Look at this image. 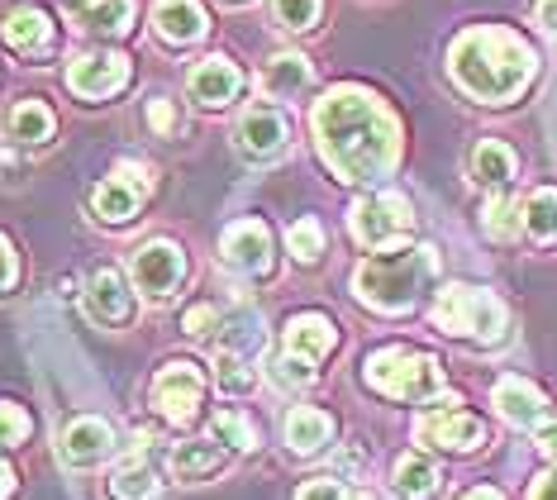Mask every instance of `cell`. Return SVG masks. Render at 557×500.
<instances>
[{
	"label": "cell",
	"instance_id": "obj_1",
	"mask_svg": "<svg viewBox=\"0 0 557 500\" xmlns=\"http://www.w3.org/2000/svg\"><path fill=\"white\" fill-rule=\"evenodd\" d=\"M314 138H320L324 162L344 182H376L396 167L400 130L391 110L362 86H334L314 106Z\"/></svg>",
	"mask_w": 557,
	"mask_h": 500
},
{
	"label": "cell",
	"instance_id": "obj_2",
	"mask_svg": "<svg viewBox=\"0 0 557 500\" xmlns=\"http://www.w3.org/2000/svg\"><path fill=\"white\" fill-rule=\"evenodd\" d=\"M448 62H453V76H458V86L467 96L486 100V106H505V100H515L529 86L539 58L519 34L491 24V29H467L458 44H453Z\"/></svg>",
	"mask_w": 557,
	"mask_h": 500
},
{
	"label": "cell",
	"instance_id": "obj_3",
	"mask_svg": "<svg viewBox=\"0 0 557 500\" xmlns=\"http://www.w3.org/2000/svg\"><path fill=\"white\" fill-rule=\"evenodd\" d=\"M434 272H438V248L434 243H420V248L362 263L358 277H352V291H358V301L372 305V310L396 315V310H410V305L420 301V291L429 286Z\"/></svg>",
	"mask_w": 557,
	"mask_h": 500
},
{
	"label": "cell",
	"instance_id": "obj_4",
	"mask_svg": "<svg viewBox=\"0 0 557 500\" xmlns=\"http://www.w3.org/2000/svg\"><path fill=\"white\" fill-rule=\"evenodd\" d=\"M367 387L391 395V401H429L443 391V367L429 353L410 349H382L367 357Z\"/></svg>",
	"mask_w": 557,
	"mask_h": 500
},
{
	"label": "cell",
	"instance_id": "obj_5",
	"mask_svg": "<svg viewBox=\"0 0 557 500\" xmlns=\"http://www.w3.org/2000/svg\"><path fill=\"white\" fill-rule=\"evenodd\" d=\"M434 325L443 333H467V339L496 343L505 333V305L491 296V291L453 281V286H443L438 301H434Z\"/></svg>",
	"mask_w": 557,
	"mask_h": 500
},
{
	"label": "cell",
	"instance_id": "obj_6",
	"mask_svg": "<svg viewBox=\"0 0 557 500\" xmlns=\"http://www.w3.org/2000/svg\"><path fill=\"white\" fill-rule=\"evenodd\" d=\"M348 220H352L358 243H367V248H396V243H405L414 234V210H410L405 196H396V191L362 196L358 205H352Z\"/></svg>",
	"mask_w": 557,
	"mask_h": 500
},
{
	"label": "cell",
	"instance_id": "obj_7",
	"mask_svg": "<svg viewBox=\"0 0 557 500\" xmlns=\"http://www.w3.org/2000/svg\"><path fill=\"white\" fill-rule=\"evenodd\" d=\"M144 191H153V167H144V162H120L115 176H110V182H100L96 196H91L96 220H106V224H129L134 210H138V200H144Z\"/></svg>",
	"mask_w": 557,
	"mask_h": 500
},
{
	"label": "cell",
	"instance_id": "obj_8",
	"mask_svg": "<svg viewBox=\"0 0 557 500\" xmlns=\"http://www.w3.org/2000/svg\"><path fill=\"white\" fill-rule=\"evenodd\" d=\"M200 395H206V377L196 371V363H168L153 377V405L162 410V419H172V425L196 419Z\"/></svg>",
	"mask_w": 557,
	"mask_h": 500
},
{
	"label": "cell",
	"instance_id": "obj_9",
	"mask_svg": "<svg viewBox=\"0 0 557 500\" xmlns=\"http://www.w3.org/2000/svg\"><path fill=\"white\" fill-rule=\"evenodd\" d=\"M182 277H186L182 248H172V243H162V239L134 248V281L148 301H168L172 291L182 286Z\"/></svg>",
	"mask_w": 557,
	"mask_h": 500
},
{
	"label": "cell",
	"instance_id": "obj_10",
	"mask_svg": "<svg viewBox=\"0 0 557 500\" xmlns=\"http://www.w3.org/2000/svg\"><path fill=\"white\" fill-rule=\"evenodd\" d=\"M453 405H458V401H438V410L420 415L414 434H420L424 443H434V448H448V453H472V448L486 439V429H481L476 415H467V410H453Z\"/></svg>",
	"mask_w": 557,
	"mask_h": 500
},
{
	"label": "cell",
	"instance_id": "obj_11",
	"mask_svg": "<svg viewBox=\"0 0 557 500\" xmlns=\"http://www.w3.org/2000/svg\"><path fill=\"white\" fill-rule=\"evenodd\" d=\"M129 82V58L124 53H82L67 62V86L77 92L82 100H106L115 96L120 86Z\"/></svg>",
	"mask_w": 557,
	"mask_h": 500
},
{
	"label": "cell",
	"instance_id": "obj_12",
	"mask_svg": "<svg viewBox=\"0 0 557 500\" xmlns=\"http://www.w3.org/2000/svg\"><path fill=\"white\" fill-rule=\"evenodd\" d=\"M220 253H224V263L238 267V272H248V277H262L272 267V234H268V224L262 220H238L224 229V239H220Z\"/></svg>",
	"mask_w": 557,
	"mask_h": 500
},
{
	"label": "cell",
	"instance_id": "obj_13",
	"mask_svg": "<svg viewBox=\"0 0 557 500\" xmlns=\"http://www.w3.org/2000/svg\"><path fill=\"white\" fill-rule=\"evenodd\" d=\"M110 448H115V429H110L106 419H72V425L62 429V458H67L72 467L106 463Z\"/></svg>",
	"mask_w": 557,
	"mask_h": 500
},
{
	"label": "cell",
	"instance_id": "obj_14",
	"mask_svg": "<svg viewBox=\"0 0 557 500\" xmlns=\"http://www.w3.org/2000/svg\"><path fill=\"white\" fill-rule=\"evenodd\" d=\"M86 310H91L100 325H129L134 296H129V286H124V277L115 267H100L91 277V286H86Z\"/></svg>",
	"mask_w": 557,
	"mask_h": 500
},
{
	"label": "cell",
	"instance_id": "obj_15",
	"mask_svg": "<svg viewBox=\"0 0 557 500\" xmlns=\"http://www.w3.org/2000/svg\"><path fill=\"white\" fill-rule=\"evenodd\" d=\"M244 92V76H238V68L230 58H206L200 68L191 72V96L200 100V106H210V110H220V106H230V100Z\"/></svg>",
	"mask_w": 557,
	"mask_h": 500
},
{
	"label": "cell",
	"instance_id": "obj_16",
	"mask_svg": "<svg viewBox=\"0 0 557 500\" xmlns=\"http://www.w3.org/2000/svg\"><path fill=\"white\" fill-rule=\"evenodd\" d=\"M238 148H244L248 158H276V153L286 148V120L268 106L248 110L244 124H238Z\"/></svg>",
	"mask_w": 557,
	"mask_h": 500
},
{
	"label": "cell",
	"instance_id": "obj_17",
	"mask_svg": "<svg viewBox=\"0 0 557 500\" xmlns=\"http://www.w3.org/2000/svg\"><path fill=\"white\" fill-rule=\"evenodd\" d=\"M334 343H338V329H334V319H324V315H296L286 325V353L306 357V363L329 357Z\"/></svg>",
	"mask_w": 557,
	"mask_h": 500
},
{
	"label": "cell",
	"instance_id": "obj_18",
	"mask_svg": "<svg viewBox=\"0 0 557 500\" xmlns=\"http://www.w3.org/2000/svg\"><path fill=\"white\" fill-rule=\"evenodd\" d=\"M153 24L168 44H196L210 20H206V10H200V0H158Z\"/></svg>",
	"mask_w": 557,
	"mask_h": 500
},
{
	"label": "cell",
	"instance_id": "obj_19",
	"mask_svg": "<svg viewBox=\"0 0 557 500\" xmlns=\"http://www.w3.org/2000/svg\"><path fill=\"white\" fill-rule=\"evenodd\" d=\"M496 410L519 429H539L543 425V395H539V387H529L524 377L496 381Z\"/></svg>",
	"mask_w": 557,
	"mask_h": 500
},
{
	"label": "cell",
	"instance_id": "obj_20",
	"mask_svg": "<svg viewBox=\"0 0 557 500\" xmlns=\"http://www.w3.org/2000/svg\"><path fill=\"white\" fill-rule=\"evenodd\" d=\"M334 439V419L324 415V410H310V405H300V410H290L286 415V443H290V453H320V448Z\"/></svg>",
	"mask_w": 557,
	"mask_h": 500
},
{
	"label": "cell",
	"instance_id": "obj_21",
	"mask_svg": "<svg viewBox=\"0 0 557 500\" xmlns=\"http://www.w3.org/2000/svg\"><path fill=\"white\" fill-rule=\"evenodd\" d=\"M134 5H138V0H86V5L77 10V20H82L86 34L110 38V34H124V29H129Z\"/></svg>",
	"mask_w": 557,
	"mask_h": 500
},
{
	"label": "cell",
	"instance_id": "obj_22",
	"mask_svg": "<svg viewBox=\"0 0 557 500\" xmlns=\"http://www.w3.org/2000/svg\"><path fill=\"white\" fill-rule=\"evenodd\" d=\"M220 333H224V353H238V357H252L262 353V343H268V333H262V319L248 310V305H238L234 315L220 319Z\"/></svg>",
	"mask_w": 557,
	"mask_h": 500
},
{
	"label": "cell",
	"instance_id": "obj_23",
	"mask_svg": "<svg viewBox=\"0 0 557 500\" xmlns=\"http://www.w3.org/2000/svg\"><path fill=\"white\" fill-rule=\"evenodd\" d=\"M172 467L182 481H200V477H210L214 467H224V448L210 443V439H191L172 453Z\"/></svg>",
	"mask_w": 557,
	"mask_h": 500
},
{
	"label": "cell",
	"instance_id": "obj_24",
	"mask_svg": "<svg viewBox=\"0 0 557 500\" xmlns=\"http://www.w3.org/2000/svg\"><path fill=\"white\" fill-rule=\"evenodd\" d=\"M396 491L405 500H434L438 496V467L429 463V458H420V453L400 458L396 463Z\"/></svg>",
	"mask_w": 557,
	"mask_h": 500
},
{
	"label": "cell",
	"instance_id": "obj_25",
	"mask_svg": "<svg viewBox=\"0 0 557 500\" xmlns=\"http://www.w3.org/2000/svg\"><path fill=\"white\" fill-rule=\"evenodd\" d=\"M48 38H53V24H48L44 10H15V15L5 20V44L20 48V53H34V48H44Z\"/></svg>",
	"mask_w": 557,
	"mask_h": 500
},
{
	"label": "cell",
	"instance_id": "obj_26",
	"mask_svg": "<svg viewBox=\"0 0 557 500\" xmlns=\"http://www.w3.org/2000/svg\"><path fill=\"white\" fill-rule=\"evenodd\" d=\"M10 138L15 144H48L53 138V110L44 106V100H24L10 114Z\"/></svg>",
	"mask_w": 557,
	"mask_h": 500
},
{
	"label": "cell",
	"instance_id": "obj_27",
	"mask_svg": "<svg viewBox=\"0 0 557 500\" xmlns=\"http://www.w3.org/2000/svg\"><path fill=\"white\" fill-rule=\"evenodd\" d=\"M300 86H310V58L300 53H276L268 62V92L272 96H296Z\"/></svg>",
	"mask_w": 557,
	"mask_h": 500
},
{
	"label": "cell",
	"instance_id": "obj_28",
	"mask_svg": "<svg viewBox=\"0 0 557 500\" xmlns=\"http://www.w3.org/2000/svg\"><path fill=\"white\" fill-rule=\"evenodd\" d=\"M472 172H476V182H510L515 176V153L500 144V138H486V144H476V153H472Z\"/></svg>",
	"mask_w": 557,
	"mask_h": 500
},
{
	"label": "cell",
	"instance_id": "obj_29",
	"mask_svg": "<svg viewBox=\"0 0 557 500\" xmlns=\"http://www.w3.org/2000/svg\"><path fill=\"white\" fill-rule=\"evenodd\" d=\"M524 229L534 234L539 243H553L557 239V191L543 186L524 200Z\"/></svg>",
	"mask_w": 557,
	"mask_h": 500
},
{
	"label": "cell",
	"instance_id": "obj_30",
	"mask_svg": "<svg viewBox=\"0 0 557 500\" xmlns=\"http://www.w3.org/2000/svg\"><path fill=\"white\" fill-rule=\"evenodd\" d=\"M110 486H115L120 500H153L158 496V477H153V467H148V463L120 467V477L110 481Z\"/></svg>",
	"mask_w": 557,
	"mask_h": 500
},
{
	"label": "cell",
	"instance_id": "obj_31",
	"mask_svg": "<svg viewBox=\"0 0 557 500\" xmlns=\"http://www.w3.org/2000/svg\"><path fill=\"white\" fill-rule=\"evenodd\" d=\"M286 243H290V258H296V263H320V253H324L320 220H296L286 229Z\"/></svg>",
	"mask_w": 557,
	"mask_h": 500
},
{
	"label": "cell",
	"instance_id": "obj_32",
	"mask_svg": "<svg viewBox=\"0 0 557 500\" xmlns=\"http://www.w3.org/2000/svg\"><path fill=\"white\" fill-rule=\"evenodd\" d=\"M220 371H214V381H220V391L230 395H248L252 387H258V377H252V367L244 363L238 353H220V363H214Z\"/></svg>",
	"mask_w": 557,
	"mask_h": 500
},
{
	"label": "cell",
	"instance_id": "obj_33",
	"mask_svg": "<svg viewBox=\"0 0 557 500\" xmlns=\"http://www.w3.org/2000/svg\"><path fill=\"white\" fill-rule=\"evenodd\" d=\"M524 224V215H515L510 196H491L486 200V234L491 239H515V229Z\"/></svg>",
	"mask_w": 557,
	"mask_h": 500
},
{
	"label": "cell",
	"instance_id": "obj_34",
	"mask_svg": "<svg viewBox=\"0 0 557 500\" xmlns=\"http://www.w3.org/2000/svg\"><path fill=\"white\" fill-rule=\"evenodd\" d=\"M214 434H220L224 443H234V448H258V434H252V425L244 415H238V410H220V415H214Z\"/></svg>",
	"mask_w": 557,
	"mask_h": 500
},
{
	"label": "cell",
	"instance_id": "obj_35",
	"mask_svg": "<svg viewBox=\"0 0 557 500\" xmlns=\"http://www.w3.org/2000/svg\"><path fill=\"white\" fill-rule=\"evenodd\" d=\"M272 10L286 29H314L320 24V0H272Z\"/></svg>",
	"mask_w": 557,
	"mask_h": 500
},
{
	"label": "cell",
	"instance_id": "obj_36",
	"mask_svg": "<svg viewBox=\"0 0 557 500\" xmlns=\"http://www.w3.org/2000/svg\"><path fill=\"white\" fill-rule=\"evenodd\" d=\"M268 371H272V381H276V387H286V391H296V387H310V381H314V367L306 363V357H296V353L276 357V363H272Z\"/></svg>",
	"mask_w": 557,
	"mask_h": 500
},
{
	"label": "cell",
	"instance_id": "obj_37",
	"mask_svg": "<svg viewBox=\"0 0 557 500\" xmlns=\"http://www.w3.org/2000/svg\"><path fill=\"white\" fill-rule=\"evenodd\" d=\"M29 434V415L20 405H0V448H15Z\"/></svg>",
	"mask_w": 557,
	"mask_h": 500
},
{
	"label": "cell",
	"instance_id": "obj_38",
	"mask_svg": "<svg viewBox=\"0 0 557 500\" xmlns=\"http://www.w3.org/2000/svg\"><path fill=\"white\" fill-rule=\"evenodd\" d=\"M220 325V315H214V305H191V310L182 315V329L186 333H196V339H206V333Z\"/></svg>",
	"mask_w": 557,
	"mask_h": 500
},
{
	"label": "cell",
	"instance_id": "obj_39",
	"mask_svg": "<svg viewBox=\"0 0 557 500\" xmlns=\"http://www.w3.org/2000/svg\"><path fill=\"white\" fill-rule=\"evenodd\" d=\"M296 500H348V491L338 481H329V477H320V481H306L296 491Z\"/></svg>",
	"mask_w": 557,
	"mask_h": 500
},
{
	"label": "cell",
	"instance_id": "obj_40",
	"mask_svg": "<svg viewBox=\"0 0 557 500\" xmlns=\"http://www.w3.org/2000/svg\"><path fill=\"white\" fill-rule=\"evenodd\" d=\"M148 124H153V130L162 134V138H168L172 130H176V110H172V100H148Z\"/></svg>",
	"mask_w": 557,
	"mask_h": 500
},
{
	"label": "cell",
	"instance_id": "obj_41",
	"mask_svg": "<svg viewBox=\"0 0 557 500\" xmlns=\"http://www.w3.org/2000/svg\"><path fill=\"white\" fill-rule=\"evenodd\" d=\"M15 272H20V267H15V248H10V239L0 234V291L15 286Z\"/></svg>",
	"mask_w": 557,
	"mask_h": 500
},
{
	"label": "cell",
	"instance_id": "obj_42",
	"mask_svg": "<svg viewBox=\"0 0 557 500\" xmlns=\"http://www.w3.org/2000/svg\"><path fill=\"white\" fill-rule=\"evenodd\" d=\"M539 448H543L548 458H557V415H553V419H543V425H539Z\"/></svg>",
	"mask_w": 557,
	"mask_h": 500
},
{
	"label": "cell",
	"instance_id": "obj_43",
	"mask_svg": "<svg viewBox=\"0 0 557 500\" xmlns=\"http://www.w3.org/2000/svg\"><path fill=\"white\" fill-rule=\"evenodd\" d=\"M534 15H539L543 29L557 34V0H539V10H534Z\"/></svg>",
	"mask_w": 557,
	"mask_h": 500
},
{
	"label": "cell",
	"instance_id": "obj_44",
	"mask_svg": "<svg viewBox=\"0 0 557 500\" xmlns=\"http://www.w3.org/2000/svg\"><path fill=\"white\" fill-rule=\"evenodd\" d=\"M534 500H557V472H548V477L534 486Z\"/></svg>",
	"mask_w": 557,
	"mask_h": 500
},
{
	"label": "cell",
	"instance_id": "obj_45",
	"mask_svg": "<svg viewBox=\"0 0 557 500\" xmlns=\"http://www.w3.org/2000/svg\"><path fill=\"white\" fill-rule=\"evenodd\" d=\"M462 500H505L500 491H491V486H476V491H467Z\"/></svg>",
	"mask_w": 557,
	"mask_h": 500
},
{
	"label": "cell",
	"instance_id": "obj_46",
	"mask_svg": "<svg viewBox=\"0 0 557 500\" xmlns=\"http://www.w3.org/2000/svg\"><path fill=\"white\" fill-rule=\"evenodd\" d=\"M5 491H10V467L0 463V500H5Z\"/></svg>",
	"mask_w": 557,
	"mask_h": 500
},
{
	"label": "cell",
	"instance_id": "obj_47",
	"mask_svg": "<svg viewBox=\"0 0 557 500\" xmlns=\"http://www.w3.org/2000/svg\"><path fill=\"white\" fill-rule=\"evenodd\" d=\"M352 500H376V496H372V491H358V496H352Z\"/></svg>",
	"mask_w": 557,
	"mask_h": 500
},
{
	"label": "cell",
	"instance_id": "obj_48",
	"mask_svg": "<svg viewBox=\"0 0 557 500\" xmlns=\"http://www.w3.org/2000/svg\"><path fill=\"white\" fill-rule=\"evenodd\" d=\"M86 5V0H67V10H82Z\"/></svg>",
	"mask_w": 557,
	"mask_h": 500
}]
</instances>
